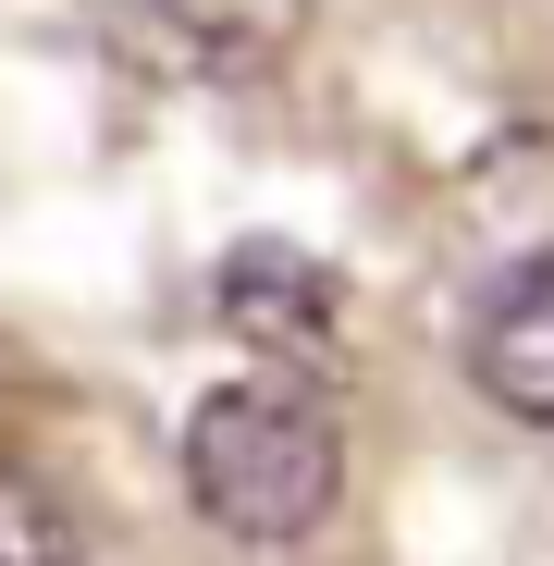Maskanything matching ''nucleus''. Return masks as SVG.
Segmentation results:
<instances>
[{"mask_svg": "<svg viewBox=\"0 0 554 566\" xmlns=\"http://www.w3.org/2000/svg\"><path fill=\"white\" fill-rule=\"evenodd\" d=\"M185 493L234 542H309L345 493V431L309 382H222L185 419Z\"/></svg>", "mask_w": 554, "mask_h": 566, "instance_id": "obj_1", "label": "nucleus"}, {"mask_svg": "<svg viewBox=\"0 0 554 566\" xmlns=\"http://www.w3.org/2000/svg\"><path fill=\"white\" fill-rule=\"evenodd\" d=\"M222 321L247 333V345H271V357H321L333 345V321H345V283L309 259V247H284V234H247L234 259H222Z\"/></svg>", "mask_w": 554, "mask_h": 566, "instance_id": "obj_2", "label": "nucleus"}, {"mask_svg": "<svg viewBox=\"0 0 554 566\" xmlns=\"http://www.w3.org/2000/svg\"><path fill=\"white\" fill-rule=\"evenodd\" d=\"M469 369L505 419H554V259H505V283L469 321Z\"/></svg>", "mask_w": 554, "mask_h": 566, "instance_id": "obj_3", "label": "nucleus"}, {"mask_svg": "<svg viewBox=\"0 0 554 566\" xmlns=\"http://www.w3.org/2000/svg\"><path fill=\"white\" fill-rule=\"evenodd\" d=\"M160 38L198 74H259L309 38V0H160Z\"/></svg>", "mask_w": 554, "mask_h": 566, "instance_id": "obj_4", "label": "nucleus"}, {"mask_svg": "<svg viewBox=\"0 0 554 566\" xmlns=\"http://www.w3.org/2000/svg\"><path fill=\"white\" fill-rule=\"evenodd\" d=\"M0 566H86L74 505L38 493V481H13V468H0Z\"/></svg>", "mask_w": 554, "mask_h": 566, "instance_id": "obj_5", "label": "nucleus"}]
</instances>
